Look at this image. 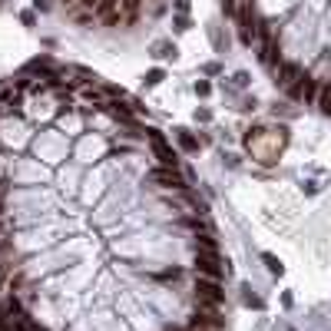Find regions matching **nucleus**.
<instances>
[{"label":"nucleus","mask_w":331,"mask_h":331,"mask_svg":"<svg viewBox=\"0 0 331 331\" xmlns=\"http://www.w3.org/2000/svg\"><path fill=\"white\" fill-rule=\"evenodd\" d=\"M225 291L219 288L215 278H199L196 282V308H222Z\"/></svg>","instance_id":"nucleus-1"},{"label":"nucleus","mask_w":331,"mask_h":331,"mask_svg":"<svg viewBox=\"0 0 331 331\" xmlns=\"http://www.w3.org/2000/svg\"><path fill=\"white\" fill-rule=\"evenodd\" d=\"M196 272L199 278H215L225 275V265L219 262V252H196Z\"/></svg>","instance_id":"nucleus-2"},{"label":"nucleus","mask_w":331,"mask_h":331,"mask_svg":"<svg viewBox=\"0 0 331 331\" xmlns=\"http://www.w3.org/2000/svg\"><path fill=\"white\" fill-rule=\"evenodd\" d=\"M153 182H159L163 189H182L186 186L182 176L176 172V166H172V169H159V172H153Z\"/></svg>","instance_id":"nucleus-3"},{"label":"nucleus","mask_w":331,"mask_h":331,"mask_svg":"<svg viewBox=\"0 0 331 331\" xmlns=\"http://www.w3.org/2000/svg\"><path fill=\"white\" fill-rule=\"evenodd\" d=\"M301 77H305V73H301V70H298L295 63H285L282 70H278V86L288 89V86H295V83H298Z\"/></svg>","instance_id":"nucleus-4"},{"label":"nucleus","mask_w":331,"mask_h":331,"mask_svg":"<svg viewBox=\"0 0 331 331\" xmlns=\"http://www.w3.org/2000/svg\"><path fill=\"white\" fill-rule=\"evenodd\" d=\"M139 3H143V0H120V7H123V17H126V23H132L136 17H139Z\"/></svg>","instance_id":"nucleus-5"},{"label":"nucleus","mask_w":331,"mask_h":331,"mask_svg":"<svg viewBox=\"0 0 331 331\" xmlns=\"http://www.w3.org/2000/svg\"><path fill=\"white\" fill-rule=\"evenodd\" d=\"M318 110L325 113V116H331V86H321V93H318Z\"/></svg>","instance_id":"nucleus-6"},{"label":"nucleus","mask_w":331,"mask_h":331,"mask_svg":"<svg viewBox=\"0 0 331 331\" xmlns=\"http://www.w3.org/2000/svg\"><path fill=\"white\" fill-rule=\"evenodd\" d=\"M0 202H3V182H0Z\"/></svg>","instance_id":"nucleus-7"}]
</instances>
